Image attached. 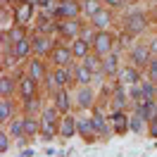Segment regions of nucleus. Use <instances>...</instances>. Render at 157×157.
<instances>
[{
	"mask_svg": "<svg viewBox=\"0 0 157 157\" xmlns=\"http://www.w3.org/2000/svg\"><path fill=\"white\" fill-rule=\"evenodd\" d=\"M57 133V107H45L40 114V138L50 140Z\"/></svg>",
	"mask_w": 157,
	"mask_h": 157,
	"instance_id": "obj_1",
	"label": "nucleus"
},
{
	"mask_svg": "<svg viewBox=\"0 0 157 157\" xmlns=\"http://www.w3.org/2000/svg\"><path fill=\"white\" fill-rule=\"evenodd\" d=\"M81 12V5L74 2V0H62L57 5V12H55V17H62V19H76V14Z\"/></svg>",
	"mask_w": 157,
	"mask_h": 157,
	"instance_id": "obj_2",
	"label": "nucleus"
},
{
	"mask_svg": "<svg viewBox=\"0 0 157 157\" xmlns=\"http://www.w3.org/2000/svg\"><path fill=\"white\" fill-rule=\"evenodd\" d=\"M95 52H98L100 57H107L109 52H112V36H109L107 31H100L98 36H95Z\"/></svg>",
	"mask_w": 157,
	"mask_h": 157,
	"instance_id": "obj_3",
	"label": "nucleus"
},
{
	"mask_svg": "<svg viewBox=\"0 0 157 157\" xmlns=\"http://www.w3.org/2000/svg\"><path fill=\"white\" fill-rule=\"evenodd\" d=\"M124 29H126L128 33H140V31L145 29V17H143L140 12L128 14L126 19H124Z\"/></svg>",
	"mask_w": 157,
	"mask_h": 157,
	"instance_id": "obj_4",
	"label": "nucleus"
},
{
	"mask_svg": "<svg viewBox=\"0 0 157 157\" xmlns=\"http://www.w3.org/2000/svg\"><path fill=\"white\" fill-rule=\"evenodd\" d=\"M76 133H78V136H83L86 140H88V138H93V136H98V133H95V126H93V119L78 117V119H76Z\"/></svg>",
	"mask_w": 157,
	"mask_h": 157,
	"instance_id": "obj_5",
	"label": "nucleus"
},
{
	"mask_svg": "<svg viewBox=\"0 0 157 157\" xmlns=\"http://www.w3.org/2000/svg\"><path fill=\"white\" fill-rule=\"evenodd\" d=\"M138 114L143 119H155L157 117V100H140L138 102Z\"/></svg>",
	"mask_w": 157,
	"mask_h": 157,
	"instance_id": "obj_6",
	"label": "nucleus"
},
{
	"mask_svg": "<svg viewBox=\"0 0 157 157\" xmlns=\"http://www.w3.org/2000/svg\"><path fill=\"white\" fill-rule=\"evenodd\" d=\"M71 50L69 48H52V62L57 64V67H69L71 64Z\"/></svg>",
	"mask_w": 157,
	"mask_h": 157,
	"instance_id": "obj_7",
	"label": "nucleus"
},
{
	"mask_svg": "<svg viewBox=\"0 0 157 157\" xmlns=\"http://www.w3.org/2000/svg\"><path fill=\"white\" fill-rule=\"evenodd\" d=\"M131 59H133V64H136V67H147V64H150L147 48H145V45H136V48L131 50Z\"/></svg>",
	"mask_w": 157,
	"mask_h": 157,
	"instance_id": "obj_8",
	"label": "nucleus"
},
{
	"mask_svg": "<svg viewBox=\"0 0 157 157\" xmlns=\"http://www.w3.org/2000/svg\"><path fill=\"white\" fill-rule=\"evenodd\" d=\"M76 133V119L74 117H62V124H59V136L62 138H71Z\"/></svg>",
	"mask_w": 157,
	"mask_h": 157,
	"instance_id": "obj_9",
	"label": "nucleus"
},
{
	"mask_svg": "<svg viewBox=\"0 0 157 157\" xmlns=\"http://www.w3.org/2000/svg\"><path fill=\"white\" fill-rule=\"evenodd\" d=\"M102 71H105L107 76H114V74H119V57L114 55V52H109L107 57L102 59Z\"/></svg>",
	"mask_w": 157,
	"mask_h": 157,
	"instance_id": "obj_10",
	"label": "nucleus"
},
{
	"mask_svg": "<svg viewBox=\"0 0 157 157\" xmlns=\"http://www.w3.org/2000/svg\"><path fill=\"white\" fill-rule=\"evenodd\" d=\"M33 2H36V0H24V2H21V7L17 10V14H14V17H17V21H19L21 26L29 21L31 12H33Z\"/></svg>",
	"mask_w": 157,
	"mask_h": 157,
	"instance_id": "obj_11",
	"label": "nucleus"
},
{
	"mask_svg": "<svg viewBox=\"0 0 157 157\" xmlns=\"http://www.w3.org/2000/svg\"><path fill=\"white\" fill-rule=\"evenodd\" d=\"M140 90H143V100H155L157 83L152 81V78H145V81H140Z\"/></svg>",
	"mask_w": 157,
	"mask_h": 157,
	"instance_id": "obj_12",
	"label": "nucleus"
},
{
	"mask_svg": "<svg viewBox=\"0 0 157 157\" xmlns=\"http://www.w3.org/2000/svg\"><path fill=\"white\" fill-rule=\"evenodd\" d=\"M57 29L62 31V36H76L78 33V21L76 19H64L57 24Z\"/></svg>",
	"mask_w": 157,
	"mask_h": 157,
	"instance_id": "obj_13",
	"label": "nucleus"
},
{
	"mask_svg": "<svg viewBox=\"0 0 157 157\" xmlns=\"http://www.w3.org/2000/svg\"><path fill=\"white\" fill-rule=\"evenodd\" d=\"M93 126H95V133L98 136H107L109 133V128H107V121H105V117L100 114V112H93Z\"/></svg>",
	"mask_w": 157,
	"mask_h": 157,
	"instance_id": "obj_14",
	"label": "nucleus"
},
{
	"mask_svg": "<svg viewBox=\"0 0 157 157\" xmlns=\"http://www.w3.org/2000/svg\"><path fill=\"white\" fill-rule=\"evenodd\" d=\"M76 105L78 107H90V105H93V90L83 86V88L76 93Z\"/></svg>",
	"mask_w": 157,
	"mask_h": 157,
	"instance_id": "obj_15",
	"label": "nucleus"
},
{
	"mask_svg": "<svg viewBox=\"0 0 157 157\" xmlns=\"http://www.w3.org/2000/svg\"><path fill=\"white\" fill-rule=\"evenodd\" d=\"M119 76H121V83H124V86H136L138 83V71L133 67H126L124 69V71H119Z\"/></svg>",
	"mask_w": 157,
	"mask_h": 157,
	"instance_id": "obj_16",
	"label": "nucleus"
},
{
	"mask_svg": "<svg viewBox=\"0 0 157 157\" xmlns=\"http://www.w3.org/2000/svg\"><path fill=\"white\" fill-rule=\"evenodd\" d=\"M74 76H76V81L81 83V86H86V83H90V78H93V71H90V69H86L83 64H81V67L74 69Z\"/></svg>",
	"mask_w": 157,
	"mask_h": 157,
	"instance_id": "obj_17",
	"label": "nucleus"
},
{
	"mask_svg": "<svg viewBox=\"0 0 157 157\" xmlns=\"http://www.w3.org/2000/svg\"><path fill=\"white\" fill-rule=\"evenodd\" d=\"M93 26L95 29H100V31H105L109 26V12H105V10H100L95 17H93Z\"/></svg>",
	"mask_w": 157,
	"mask_h": 157,
	"instance_id": "obj_18",
	"label": "nucleus"
},
{
	"mask_svg": "<svg viewBox=\"0 0 157 157\" xmlns=\"http://www.w3.org/2000/svg\"><path fill=\"white\" fill-rule=\"evenodd\" d=\"M55 102H57V109H59V112L69 114V95H67V90H57V98H55Z\"/></svg>",
	"mask_w": 157,
	"mask_h": 157,
	"instance_id": "obj_19",
	"label": "nucleus"
},
{
	"mask_svg": "<svg viewBox=\"0 0 157 157\" xmlns=\"http://www.w3.org/2000/svg\"><path fill=\"white\" fill-rule=\"evenodd\" d=\"M143 121H145V119L140 117V114H133V117L128 119V128H131V131H133V133H143V128H145V124H143Z\"/></svg>",
	"mask_w": 157,
	"mask_h": 157,
	"instance_id": "obj_20",
	"label": "nucleus"
},
{
	"mask_svg": "<svg viewBox=\"0 0 157 157\" xmlns=\"http://www.w3.org/2000/svg\"><path fill=\"white\" fill-rule=\"evenodd\" d=\"M2 36H5L7 40H12V43H19V40L26 38V36H24V26H21V24H19V26H14L12 31H7V33H2Z\"/></svg>",
	"mask_w": 157,
	"mask_h": 157,
	"instance_id": "obj_21",
	"label": "nucleus"
},
{
	"mask_svg": "<svg viewBox=\"0 0 157 157\" xmlns=\"http://www.w3.org/2000/svg\"><path fill=\"white\" fill-rule=\"evenodd\" d=\"M112 121H114V128H117V133H124L128 128V119L126 114H121V112H117L114 117H112Z\"/></svg>",
	"mask_w": 157,
	"mask_h": 157,
	"instance_id": "obj_22",
	"label": "nucleus"
},
{
	"mask_svg": "<svg viewBox=\"0 0 157 157\" xmlns=\"http://www.w3.org/2000/svg\"><path fill=\"white\" fill-rule=\"evenodd\" d=\"M81 10L86 12V14H90V17H95L102 7H100V0H86V2L81 5Z\"/></svg>",
	"mask_w": 157,
	"mask_h": 157,
	"instance_id": "obj_23",
	"label": "nucleus"
},
{
	"mask_svg": "<svg viewBox=\"0 0 157 157\" xmlns=\"http://www.w3.org/2000/svg\"><path fill=\"white\" fill-rule=\"evenodd\" d=\"M71 52H74L76 57L83 59L86 55H88V43H86L83 38H76V43H74V50H71Z\"/></svg>",
	"mask_w": 157,
	"mask_h": 157,
	"instance_id": "obj_24",
	"label": "nucleus"
},
{
	"mask_svg": "<svg viewBox=\"0 0 157 157\" xmlns=\"http://www.w3.org/2000/svg\"><path fill=\"white\" fill-rule=\"evenodd\" d=\"M48 48H50L48 36H36V38H33V50H36V52H45Z\"/></svg>",
	"mask_w": 157,
	"mask_h": 157,
	"instance_id": "obj_25",
	"label": "nucleus"
},
{
	"mask_svg": "<svg viewBox=\"0 0 157 157\" xmlns=\"http://www.w3.org/2000/svg\"><path fill=\"white\" fill-rule=\"evenodd\" d=\"M36 131H38V121L33 117H26L24 119V136H33Z\"/></svg>",
	"mask_w": 157,
	"mask_h": 157,
	"instance_id": "obj_26",
	"label": "nucleus"
},
{
	"mask_svg": "<svg viewBox=\"0 0 157 157\" xmlns=\"http://www.w3.org/2000/svg\"><path fill=\"white\" fill-rule=\"evenodd\" d=\"M10 133L14 138H24V119H14V121H12Z\"/></svg>",
	"mask_w": 157,
	"mask_h": 157,
	"instance_id": "obj_27",
	"label": "nucleus"
},
{
	"mask_svg": "<svg viewBox=\"0 0 157 157\" xmlns=\"http://www.w3.org/2000/svg\"><path fill=\"white\" fill-rule=\"evenodd\" d=\"M83 67L90 69V71H100V69H102V64L98 62V57H93V55H86V57H83Z\"/></svg>",
	"mask_w": 157,
	"mask_h": 157,
	"instance_id": "obj_28",
	"label": "nucleus"
},
{
	"mask_svg": "<svg viewBox=\"0 0 157 157\" xmlns=\"http://www.w3.org/2000/svg\"><path fill=\"white\" fill-rule=\"evenodd\" d=\"M31 93H33V78H31V76L21 78V95L29 100V98H31Z\"/></svg>",
	"mask_w": 157,
	"mask_h": 157,
	"instance_id": "obj_29",
	"label": "nucleus"
},
{
	"mask_svg": "<svg viewBox=\"0 0 157 157\" xmlns=\"http://www.w3.org/2000/svg\"><path fill=\"white\" fill-rule=\"evenodd\" d=\"M29 48H31V40H29V38L19 40V43H17V48H14L17 57H26V55H29Z\"/></svg>",
	"mask_w": 157,
	"mask_h": 157,
	"instance_id": "obj_30",
	"label": "nucleus"
},
{
	"mask_svg": "<svg viewBox=\"0 0 157 157\" xmlns=\"http://www.w3.org/2000/svg\"><path fill=\"white\" fill-rule=\"evenodd\" d=\"M38 29H40V33L45 36V33H50V31H55V29H57V24H52L48 17H43V19H40V24H38Z\"/></svg>",
	"mask_w": 157,
	"mask_h": 157,
	"instance_id": "obj_31",
	"label": "nucleus"
},
{
	"mask_svg": "<svg viewBox=\"0 0 157 157\" xmlns=\"http://www.w3.org/2000/svg\"><path fill=\"white\" fill-rule=\"evenodd\" d=\"M0 86H2V98H10V93H12V78L10 76H2L0 78Z\"/></svg>",
	"mask_w": 157,
	"mask_h": 157,
	"instance_id": "obj_32",
	"label": "nucleus"
},
{
	"mask_svg": "<svg viewBox=\"0 0 157 157\" xmlns=\"http://www.w3.org/2000/svg\"><path fill=\"white\" fill-rule=\"evenodd\" d=\"M10 98H2V105H0V121H7L10 119Z\"/></svg>",
	"mask_w": 157,
	"mask_h": 157,
	"instance_id": "obj_33",
	"label": "nucleus"
},
{
	"mask_svg": "<svg viewBox=\"0 0 157 157\" xmlns=\"http://www.w3.org/2000/svg\"><path fill=\"white\" fill-rule=\"evenodd\" d=\"M43 76V67L38 59H31V78H40Z\"/></svg>",
	"mask_w": 157,
	"mask_h": 157,
	"instance_id": "obj_34",
	"label": "nucleus"
},
{
	"mask_svg": "<svg viewBox=\"0 0 157 157\" xmlns=\"http://www.w3.org/2000/svg\"><path fill=\"white\" fill-rule=\"evenodd\" d=\"M147 74H150L147 78H152V81L157 83V57L150 59V64H147Z\"/></svg>",
	"mask_w": 157,
	"mask_h": 157,
	"instance_id": "obj_35",
	"label": "nucleus"
},
{
	"mask_svg": "<svg viewBox=\"0 0 157 157\" xmlns=\"http://www.w3.org/2000/svg\"><path fill=\"white\" fill-rule=\"evenodd\" d=\"M124 102H126L124 90H117V95H114V105H117V107H124Z\"/></svg>",
	"mask_w": 157,
	"mask_h": 157,
	"instance_id": "obj_36",
	"label": "nucleus"
},
{
	"mask_svg": "<svg viewBox=\"0 0 157 157\" xmlns=\"http://www.w3.org/2000/svg\"><path fill=\"white\" fill-rule=\"evenodd\" d=\"M7 145H10V138H7V133H0V150L5 152V150H7Z\"/></svg>",
	"mask_w": 157,
	"mask_h": 157,
	"instance_id": "obj_37",
	"label": "nucleus"
},
{
	"mask_svg": "<svg viewBox=\"0 0 157 157\" xmlns=\"http://www.w3.org/2000/svg\"><path fill=\"white\" fill-rule=\"evenodd\" d=\"M150 136H155V138H157V117H155V119H150Z\"/></svg>",
	"mask_w": 157,
	"mask_h": 157,
	"instance_id": "obj_38",
	"label": "nucleus"
},
{
	"mask_svg": "<svg viewBox=\"0 0 157 157\" xmlns=\"http://www.w3.org/2000/svg\"><path fill=\"white\" fill-rule=\"evenodd\" d=\"M26 107L29 109H38V102H36V100H26Z\"/></svg>",
	"mask_w": 157,
	"mask_h": 157,
	"instance_id": "obj_39",
	"label": "nucleus"
},
{
	"mask_svg": "<svg viewBox=\"0 0 157 157\" xmlns=\"http://www.w3.org/2000/svg\"><path fill=\"white\" fill-rule=\"evenodd\" d=\"M105 2H109L112 7H119V5H124V0H105Z\"/></svg>",
	"mask_w": 157,
	"mask_h": 157,
	"instance_id": "obj_40",
	"label": "nucleus"
},
{
	"mask_svg": "<svg viewBox=\"0 0 157 157\" xmlns=\"http://www.w3.org/2000/svg\"><path fill=\"white\" fill-rule=\"evenodd\" d=\"M150 50H155V52H157V36L152 38V43H150Z\"/></svg>",
	"mask_w": 157,
	"mask_h": 157,
	"instance_id": "obj_41",
	"label": "nucleus"
},
{
	"mask_svg": "<svg viewBox=\"0 0 157 157\" xmlns=\"http://www.w3.org/2000/svg\"><path fill=\"white\" fill-rule=\"evenodd\" d=\"M31 155H33V150H24V152H21L19 157H31Z\"/></svg>",
	"mask_w": 157,
	"mask_h": 157,
	"instance_id": "obj_42",
	"label": "nucleus"
},
{
	"mask_svg": "<svg viewBox=\"0 0 157 157\" xmlns=\"http://www.w3.org/2000/svg\"><path fill=\"white\" fill-rule=\"evenodd\" d=\"M128 2H136V0H128Z\"/></svg>",
	"mask_w": 157,
	"mask_h": 157,
	"instance_id": "obj_43",
	"label": "nucleus"
},
{
	"mask_svg": "<svg viewBox=\"0 0 157 157\" xmlns=\"http://www.w3.org/2000/svg\"><path fill=\"white\" fill-rule=\"evenodd\" d=\"M155 100H157V95H155Z\"/></svg>",
	"mask_w": 157,
	"mask_h": 157,
	"instance_id": "obj_44",
	"label": "nucleus"
},
{
	"mask_svg": "<svg viewBox=\"0 0 157 157\" xmlns=\"http://www.w3.org/2000/svg\"><path fill=\"white\" fill-rule=\"evenodd\" d=\"M155 24H157V21H155Z\"/></svg>",
	"mask_w": 157,
	"mask_h": 157,
	"instance_id": "obj_45",
	"label": "nucleus"
}]
</instances>
